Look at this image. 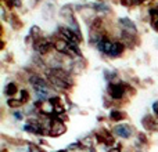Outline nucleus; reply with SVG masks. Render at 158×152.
<instances>
[{
  "instance_id": "f257e3e1",
  "label": "nucleus",
  "mask_w": 158,
  "mask_h": 152,
  "mask_svg": "<svg viewBox=\"0 0 158 152\" xmlns=\"http://www.w3.org/2000/svg\"><path fill=\"white\" fill-rule=\"evenodd\" d=\"M97 49L98 51H101L103 54L108 55V57H119L123 53L125 46L119 40H114V39L106 38V36H100L97 40Z\"/></svg>"
},
{
  "instance_id": "f03ea898",
  "label": "nucleus",
  "mask_w": 158,
  "mask_h": 152,
  "mask_svg": "<svg viewBox=\"0 0 158 152\" xmlns=\"http://www.w3.org/2000/svg\"><path fill=\"white\" fill-rule=\"evenodd\" d=\"M47 78L50 79V82H52L54 86H57L58 89H69V87L74 86V80H72V78L67 74L65 71H63V69L60 68H53L50 69L49 72H47Z\"/></svg>"
},
{
  "instance_id": "7ed1b4c3",
  "label": "nucleus",
  "mask_w": 158,
  "mask_h": 152,
  "mask_svg": "<svg viewBox=\"0 0 158 152\" xmlns=\"http://www.w3.org/2000/svg\"><path fill=\"white\" fill-rule=\"evenodd\" d=\"M126 90H128L126 83H110L108 84V94L114 100L123 98V95L126 94Z\"/></svg>"
},
{
  "instance_id": "20e7f679",
  "label": "nucleus",
  "mask_w": 158,
  "mask_h": 152,
  "mask_svg": "<svg viewBox=\"0 0 158 152\" xmlns=\"http://www.w3.org/2000/svg\"><path fill=\"white\" fill-rule=\"evenodd\" d=\"M33 47H35V50L39 53V54H47L52 49H54L52 42H50L49 39L42 38V36L33 39Z\"/></svg>"
},
{
  "instance_id": "39448f33",
  "label": "nucleus",
  "mask_w": 158,
  "mask_h": 152,
  "mask_svg": "<svg viewBox=\"0 0 158 152\" xmlns=\"http://www.w3.org/2000/svg\"><path fill=\"white\" fill-rule=\"evenodd\" d=\"M58 29H60V38L65 39V40L71 44H77V46L79 44V42H81V36L77 35V32H74L72 29L65 28V26H60Z\"/></svg>"
},
{
  "instance_id": "423d86ee",
  "label": "nucleus",
  "mask_w": 158,
  "mask_h": 152,
  "mask_svg": "<svg viewBox=\"0 0 158 152\" xmlns=\"http://www.w3.org/2000/svg\"><path fill=\"white\" fill-rule=\"evenodd\" d=\"M65 130H67V127H65V125H64V122H61L60 119H56V120H53L52 125H50L49 134L52 137H58L65 133Z\"/></svg>"
},
{
  "instance_id": "0eeeda50",
  "label": "nucleus",
  "mask_w": 158,
  "mask_h": 152,
  "mask_svg": "<svg viewBox=\"0 0 158 152\" xmlns=\"http://www.w3.org/2000/svg\"><path fill=\"white\" fill-rule=\"evenodd\" d=\"M119 25L122 26V32L125 33H131V35H136V25H135L133 21H131L129 18L123 17V18H119Z\"/></svg>"
},
{
  "instance_id": "6e6552de",
  "label": "nucleus",
  "mask_w": 158,
  "mask_h": 152,
  "mask_svg": "<svg viewBox=\"0 0 158 152\" xmlns=\"http://www.w3.org/2000/svg\"><path fill=\"white\" fill-rule=\"evenodd\" d=\"M29 83L32 84V87L36 91H42V90H47V84L40 76L38 75H32L29 76Z\"/></svg>"
},
{
  "instance_id": "1a4fd4ad",
  "label": "nucleus",
  "mask_w": 158,
  "mask_h": 152,
  "mask_svg": "<svg viewBox=\"0 0 158 152\" xmlns=\"http://www.w3.org/2000/svg\"><path fill=\"white\" fill-rule=\"evenodd\" d=\"M114 131H115V134H118L122 138H129L132 136V129L128 125H118L114 129Z\"/></svg>"
},
{
  "instance_id": "9d476101",
  "label": "nucleus",
  "mask_w": 158,
  "mask_h": 152,
  "mask_svg": "<svg viewBox=\"0 0 158 152\" xmlns=\"http://www.w3.org/2000/svg\"><path fill=\"white\" fill-rule=\"evenodd\" d=\"M96 137H97V141L98 142H104V144H112V142H114L112 136L107 130H100Z\"/></svg>"
},
{
  "instance_id": "9b49d317",
  "label": "nucleus",
  "mask_w": 158,
  "mask_h": 152,
  "mask_svg": "<svg viewBox=\"0 0 158 152\" xmlns=\"http://www.w3.org/2000/svg\"><path fill=\"white\" fill-rule=\"evenodd\" d=\"M150 22L154 30L158 32V6H154L150 8Z\"/></svg>"
},
{
  "instance_id": "f8f14e48",
  "label": "nucleus",
  "mask_w": 158,
  "mask_h": 152,
  "mask_svg": "<svg viewBox=\"0 0 158 152\" xmlns=\"http://www.w3.org/2000/svg\"><path fill=\"white\" fill-rule=\"evenodd\" d=\"M143 126H144L146 129H148V130H157L158 131V122L151 116H146L144 119H143Z\"/></svg>"
},
{
  "instance_id": "ddd939ff",
  "label": "nucleus",
  "mask_w": 158,
  "mask_h": 152,
  "mask_svg": "<svg viewBox=\"0 0 158 152\" xmlns=\"http://www.w3.org/2000/svg\"><path fill=\"white\" fill-rule=\"evenodd\" d=\"M50 102L53 104V108H54V112L56 114H63L64 111H65V106L61 104V101H60V98H57V97H53V98H50Z\"/></svg>"
},
{
  "instance_id": "4468645a",
  "label": "nucleus",
  "mask_w": 158,
  "mask_h": 152,
  "mask_svg": "<svg viewBox=\"0 0 158 152\" xmlns=\"http://www.w3.org/2000/svg\"><path fill=\"white\" fill-rule=\"evenodd\" d=\"M15 93H17V84L15 83H8L7 86L4 87V94L8 95V97H10V95H14Z\"/></svg>"
},
{
  "instance_id": "2eb2a0df",
  "label": "nucleus",
  "mask_w": 158,
  "mask_h": 152,
  "mask_svg": "<svg viewBox=\"0 0 158 152\" xmlns=\"http://www.w3.org/2000/svg\"><path fill=\"white\" fill-rule=\"evenodd\" d=\"M110 119H111V120H122L123 119V114L121 111L112 109V111L110 112Z\"/></svg>"
},
{
  "instance_id": "dca6fc26",
  "label": "nucleus",
  "mask_w": 158,
  "mask_h": 152,
  "mask_svg": "<svg viewBox=\"0 0 158 152\" xmlns=\"http://www.w3.org/2000/svg\"><path fill=\"white\" fill-rule=\"evenodd\" d=\"M93 7H94L97 11H103V13H108V11H110V8L107 7L106 4H103V3H96Z\"/></svg>"
},
{
  "instance_id": "f3484780",
  "label": "nucleus",
  "mask_w": 158,
  "mask_h": 152,
  "mask_svg": "<svg viewBox=\"0 0 158 152\" xmlns=\"http://www.w3.org/2000/svg\"><path fill=\"white\" fill-rule=\"evenodd\" d=\"M7 104H8V106H13V108H18V106L22 105L21 100H14V98H10L7 101Z\"/></svg>"
},
{
  "instance_id": "a211bd4d",
  "label": "nucleus",
  "mask_w": 158,
  "mask_h": 152,
  "mask_svg": "<svg viewBox=\"0 0 158 152\" xmlns=\"http://www.w3.org/2000/svg\"><path fill=\"white\" fill-rule=\"evenodd\" d=\"M19 95H21V97H19L18 100H21L22 104H25L28 100H29V94H28L27 90H21V91H19Z\"/></svg>"
},
{
  "instance_id": "6ab92c4d",
  "label": "nucleus",
  "mask_w": 158,
  "mask_h": 152,
  "mask_svg": "<svg viewBox=\"0 0 158 152\" xmlns=\"http://www.w3.org/2000/svg\"><path fill=\"white\" fill-rule=\"evenodd\" d=\"M153 109H154V114H156L158 118V101H156V102L153 104Z\"/></svg>"
},
{
  "instance_id": "aec40b11",
  "label": "nucleus",
  "mask_w": 158,
  "mask_h": 152,
  "mask_svg": "<svg viewBox=\"0 0 158 152\" xmlns=\"http://www.w3.org/2000/svg\"><path fill=\"white\" fill-rule=\"evenodd\" d=\"M108 152H121V150H119V147H115V148H111Z\"/></svg>"
},
{
  "instance_id": "412c9836",
  "label": "nucleus",
  "mask_w": 158,
  "mask_h": 152,
  "mask_svg": "<svg viewBox=\"0 0 158 152\" xmlns=\"http://www.w3.org/2000/svg\"><path fill=\"white\" fill-rule=\"evenodd\" d=\"M14 116H15V118H17V119H18V120H21V119H22V115H21V114H18V112H17V114L14 115Z\"/></svg>"
},
{
  "instance_id": "4be33fe9",
  "label": "nucleus",
  "mask_w": 158,
  "mask_h": 152,
  "mask_svg": "<svg viewBox=\"0 0 158 152\" xmlns=\"http://www.w3.org/2000/svg\"><path fill=\"white\" fill-rule=\"evenodd\" d=\"M58 152H68V151H58Z\"/></svg>"
}]
</instances>
